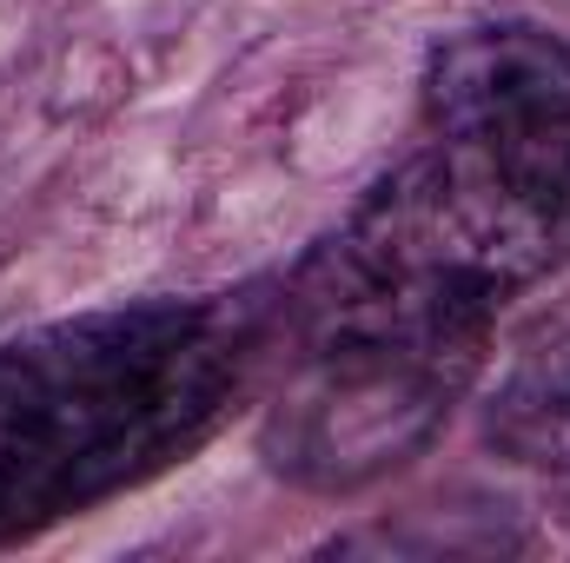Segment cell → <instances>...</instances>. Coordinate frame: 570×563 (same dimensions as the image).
<instances>
[{
	"label": "cell",
	"mask_w": 570,
	"mask_h": 563,
	"mask_svg": "<svg viewBox=\"0 0 570 563\" xmlns=\"http://www.w3.org/2000/svg\"><path fill=\"white\" fill-rule=\"evenodd\" d=\"M273 298H134L0 338V551L213 444L259 398Z\"/></svg>",
	"instance_id": "6da1fadb"
},
{
	"label": "cell",
	"mask_w": 570,
	"mask_h": 563,
	"mask_svg": "<svg viewBox=\"0 0 570 563\" xmlns=\"http://www.w3.org/2000/svg\"><path fill=\"white\" fill-rule=\"evenodd\" d=\"M498 318L392 285L325 239L273 298L259 451L285 484L345 497L412 464L484 378Z\"/></svg>",
	"instance_id": "7a4b0ae2"
},
{
	"label": "cell",
	"mask_w": 570,
	"mask_h": 563,
	"mask_svg": "<svg viewBox=\"0 0 570 563\" xmlns=\"http://www.w3.org/2000/svg\"><path fill=\"white\" fill-rule=\"evenodd\" d=\"M431 140L478 166L570 253V33L478 20L425 53Z\"/></svg>",
	"instance_id": "3957f363"
},
{
	"label": "cell",
	"mask_w": 570,
	"mask_h": 563,
	"mask_svg": "<svg viewBox=\"0 0 570 563\" xmlns=\"http://www.w3.org/2000/svg\"><path fill=\"white\" fill-rule=\"evenodd\" d=\"M491 437L538 471H570V325L544 338L498 392Z\"/></svg>",
	"instance_id": "277c9868"
}]
</instances>
